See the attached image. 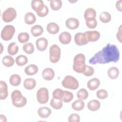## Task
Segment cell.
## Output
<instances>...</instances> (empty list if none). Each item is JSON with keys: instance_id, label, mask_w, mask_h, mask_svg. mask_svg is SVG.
Listing matches in <instances>:
<instances>
[{"instance_id": "obj_15", "label": "cell", "mask_w": 122, "mask_h": 122, "mask_svg": "<svg viewBox=\"0 0 122 122\" xmlns=\"http://www.w3.org/2000/svg\"><path fill=\"white\" fill-rule=\"evenodd\" d=\"M60 41L64 44H69L71 40V34L67 31H64L61 33L59 35Z\"/></svg>"}, {"instance_id": "obj_31", "label": "cell", "mask_w": 122, "mask_h": 122, "mask_svg": "<svg viewBox=\"0 0 122 122\" xmlns=\"http://www.w3.org/2000/svg\"><path fill=\"white\" fill-rule=\"evenodd\" d=\"M50 105L53 108L56 110H59L62 107V101L52 98L51 101Z\"/></svg>"}, {"instance_id": "obj_14", "label": "cell", "mask_w": 122, "mask_h": 122, "mask_svg": "<svg viewBox=\"0 0 122 122\" xmlns=\"http://www.w3.org/2000/svg\"><path fill=\"white\" fill-rule=\"evenodd\" d=\"M55 73L54 71L50 68L44 69L42 72V76L44 79L47 81L52 80L54 77Z\"/></svg>"}, {"instance_id": "obj_33", "label": "cell", "mask_w": 122, "mask_h": 122, "mask_svg": "<svg viewBox=\"0 0 122 122\" xmlns=\"http://www.w3.org/2000/svg\"><path fill=\"white\" fill-rule=\"evenodd\" d=\"M100 20L103 23H108L111 20V15L107 11H103L100 15Z\"/></svg>"}, {"instance_id": "obj_11", "label": "cell", "mask_w": 122, "mask_h": 122, "mask_svg": "<svg viewBox=\"0 0 122 122\" xmlns=\"http://www.w3.org/2000/svg\"><path fill=\"white\" fill-rule=\"evenodd\" d=\"M48 40L44 38L41 37L38 39L36 41V45L37 49L40 51H44L48 46Z\"/></svg>"}, {"instance_id": "obj_19", "label": "cell", "mask_w": 122, "mask_h": 122, "mask_svg": "<svg viewBox=\"0 0 122 122\" xmlns=\"http://www.w3.org/2000/svg\"><path fill=\"white\" fill-rule=\"evenodd\" d=\"M101 106V103L99 101L96 100H92L89 101L87 104V107L88 109L92 112L97 111L100 109Z\"/></svg>"}, {"instance_id": "obj_47", "label": "cell", "mask_w": 122, "mask_h": 122, "mask_svg": "<svg viewBox=\"0 0 122 122\" xmlns=\"http://www.w3.org/2000/svg\"><path fill=\"white\" fill-rule=\"evenodd\" d=\"M0 122H6L7 121L6 116L2 114H1L0 116Z\"/></svg>"}, {"instance_id": "obj_46", "label": "cell", "mask_w": 122, "mask_h": 122, "mask_svg": "<svg viewBox=\"0 0 122 122\" xmlns=\"http://www.w3.org/2000/svg\"><path fill=\"white\" fill-rule=\"evenodd\" d=\"M122 0H120L117 1L116 3V7L117 9L120 11H122Z\"/></svg>"}, {"instance_id": "obj_21", "label": "cell", "mask_w": 122, "mask_h": 122, "mask_svg": "<svg viewBox=\"0 0 122 122\" xmlns=\"http://www.w3.org/2000/svg\"><path fill=\"white\" fill-rule=\"evenodd\" d=\"M96 16V12L95 10L92 8H89L87 9L84 13V19L86 20L95 19Z\"/></svg>"}, {"instance_id": "obj_30", "label": "cell", "mask_w": 122, "mask_h": 122, "mask_svg": "<svg viewBox=\"0 0 122 122\" xmlns=\"http://www.w3.org/2000/svg\"><path fill=\"white\" fill-rule=\"evenodd\" d=\"M2 62L5 66L10 67L14 65V60L11 56L9 55H6L2 58Z\"/></svg>"}, {"instance_id": "obj_42", "label": "cell", "mask_w": 122, "mask_h": 122, "mask_svg": "<svg viewBox=\"0 0 122 122\" xmlns=\"http://www.w3.org/2000/svg\"><path fill=\"white\" fill-rule=\"evenodd\" d=\"M94 71L93 67L86 65L85 70L82 73L86 76H90L93 74Z\"/></svg>"}, {"instance_id": "obj_9", "label": "cell", "mask_w": 122, "mask_h": 122, "mask_svg": "<svg viewBox=\"0 0 122 122\" xmlns=\"http://www.w3.org/2000/svg\"><path fill=\"white\" fill-rule=\"evenodd\" d=\"M74 41L75 43L79 46L87 44L88 41L84 33L78 32L74 36Z\"/></svg>"}, {"instance_id": "obj_43", "label": "cell", "mask_w": 122, "mask_h": 122, "mask_svg": "<svg viewBox=\"0 0 122 122\" xmlns=\"http://www.w3.org/2000/svg\"><path fill=\"white\" fill-rule=\"evenodd\" d=\"M69 122H79L80 121V116L76 113L71 114L68 119Z\"/></svg>"}, {"instance_id": "obj_16", "label": "cell", "mask_w": 122, "mask_h": 122, "mask_svg": "<svg viewBox=\"0 0 122 122\" xmlns=\"http://www.w3.org/2000/svg\"><path fill=\"white\" fill-rule=\"evenodd\" d=\"M43 1L41 0H32L31 2V6L32 9L36 13L40 11L44 6Z\"/></svg>"}, {"instance_id": "obj_36", "label": "cell", "mask_w": 122, "mask_h": 122, "mask_svg": "<svg viewBox=\"0 0 122 122\" xmlns=\"http://www.w3.org/2000/svg\"><path fill=\"white\" fill-rule=\"evenodd\" d=\"M23 51L27 54H32L34 51V48L33 45L30 42H28L25 43L23 45Z\"/></svg>"}, {"instance_id": "obj_4", "label": "cell", "mask_w": 122, "mask_h": 122, "mask_svg": "<svg viewBox=\"0 0 122 122\" xmlns=\"http://www.w3.org/2000/svg\"><path fill=\"white\" fill-rule=\"evenodd\" d=\"M61 84L64 88L71 90H76L79 87L78 81L71 75L66 76L62 80Z\"/></svg>"}, {"instance_id": "obj_5", "label": "cell", "mask_w": 122, "mask_h": 122, "mask_svg": "<svg viewBox=\"0 0 122 122\" xmlns=\"http://www.w3.org/2000/svg\"><path fill=\"white\" fill-rule=\"evenodd\" d=\"M50 60L52 63L57 62L61 57V51L57 44L52 45L50 48Z\"/></svg>"}, {"instance_id": "obj_22", "label": "cell", "mask_w": 122, "mask_h": 122, "mask_svg": "<svg viewBox=\"0 0 122 122\" xmlns=\"http://www.w3.org/2000/svg\"><path fill=\"white\" fill-rule=\"evenodd\" d=\"M36 81L33 78H27L23 82V86L24 88L27 90H32L34 89L36 86Z\"/></svg>"}, {"instance_id": "obj_12", "label": "cell", "mask_w": 122, "mask_h": 122, "mask_svg": "<svg viewBox=\"0 0 122 122\" xmlns=\"http://www.w3.org/2000/svg\"><path fill=\"white\" fill-rule=\"evenodd\" d=\"M79 20L75 18H70L68 19L65 21L66 27L70 30H75L79 26Z\"/></svg>"}, {"instance_id": "obj_13", "label": "cell", "mask_w": 122, "mask_h": 122, "mask_svg": "<svg viewBox=\"0 0 122 122\" xmlns=\"http://www.w3.org/2000/svg\"><path fill=\"white\" fill-rule=\"evenodd\" d=\"M8 95V86L4 81H0V99L1 100L6 99Z\"/></svg>"}, {"instance_id": "obj_38", "label": "cell", "mask_w": 122, "mask_h": 122, "mask_svg": "<svg viewBox=\"0 0 122 122\" xmlns=\"http://www.w3.org/2000/svg\"><path fill=\"white\" fill-rule=\"evenodd\" d=\"M63 94H64L63 90L59 88L56 89L52 92V97L55 99H60L62 100Z\"/></svg>"}, {"instance_id": "obj_7", "label": "cell", "mask_w": 122, "mask_h": 122, "mask_svg": "<svg viewBox=\"0 0 122 122\" xmlns=\"http://www.w3.org/2000/svg\"><path fill=\"white\" fill-rule=\"evenodd\" d=\"M37 101L41 104H45L49 100V92L45 87L41 88L38 90L36 94Z\"/></svg>"}, {"instance_id": "obj_17", "label": "cell", "mask_w": 122, "mask_h": 122, "mask_svg": "<svg viewBox=\"0 0 122 122\" xmlns=\"http://www.w3.org/2000/svg\"><path fill=\"white\" fill-rule=\"evenodd\" d=\"M100 85V80L96 78H93L90 79L87 82L88 88L92 91L97 89Z\"/></svg>"}, {"instance_id": "obj_32", "label": "cell", "mask_w": 122, "mask_h": 122, "mask_svg": "<svg viewBox=\"0 0 122 122\" xmlns=\"http://www.w3.org/2000/svg\"><path fill=\"white\" fill-rule=\"evenodd\" d=\"M28 61V59L27 57L23 55H20L18 56L16 59H15V62L16 63L18 66H23L27 64V63Z\"/></svg>"}, {"instance_id": "obj_20", "label": "cell", "mask_w": 122, "mask_h": 122, "mask_svg": "<svg viewBox=\"0 0 122 122\" xmlns=\"http://www.w3.org/2000/svg\"><path fill=\"white\" fill-rule=\"evenodd\" d=\"M59 25L55 22H50L47 26V30L51 34H56L59 31Z\"/></svg>"}, {"instance_id": "obj_10", "label": "cell", "mask_w": 122, "mask_h": 122, "mask_svg": "<svg viewBox=\"0 0 122 122\" xmlns=\"http://www.w3.org/2000/svg\"><path fill=\"white\" fill-rule=\"evenodd\" d=\"M84 33L88 42L97 41L100 37V33L97 31H87Z\"/></svg>"}, {"instance_id": "obj_18", "label": "cell", "mask_w": 122, "mask_h": 122, "mask_svg": "<svg viewBox=\"0 0 122 122\" xmlns=\"http://www.w3.org/2000/svg\"><path fill=\"white\" fill-rule=\"evenodd\" d=\"M37 112L39 116L41 118H46L51 114V111L48 107H42L38 110Z\"/></svg>"}, {"instance_id": "obj_6", "label": "cell", "mask_w": 122, "mask_h": 122, "mask_svg": "<svg viewBox=\"0 0 122 122\" xmlns=\"http://www.w3.org/2000/svg\"><path fill=\"white\" fill-rule=\"evenodd\" d=\"M15 31L14 27L11 25H7L4 27L1 31V38L5 41L11 39Z\"/></svg>"}, {"instance_id": "obj_24", "label": "cell", "mask_w": 122, "mask_h": 122, "mask_svg": "<svg viewBox=\"0 0 122 122\" xmlns=\"http://www.w3.org/2000/svg\"><path fill=\"white\" fill-rule=\"evenodd\" d=\"M36 17L33 13L28 12L25 14L24 17V21L26 24L29 25L32 24L36 21Z\"/></svg>"}, {"instance_id": "obj_41", "label": "cell", "mask_w": 122, "mask_h": 122, "mask_svg": "<svg viewBox=\"0 0 122 122\" xmlns=\"http://www.w3.org/2000/svg\"><path fill=\"white\" fill-rule=\"evenodd\" d=\"M86 24L90 29H94L96 27L97 22L95 19H92L86 20Z\"/></svg>"}, {"instance_id": "obj_1", "label": "cell", "mask_w": 122, "mask_h": 122, "mask_svg": "<svg viewBox=\"0 0 122 122\" xmlns=\"http://www.w3.org/2000/svg\"><path fill=\"white\" fill-rule=\"evenodd\" d=\"M120 58V52L117 47L108 43L102 50L96 53L89 61L91 64H105L110 62H117Z\"/></svg>"}, {"instance_id": "obj_35", "label": "cell", "mask_w": 122, "mask_h": 122, "mask_svg": "<svg viewBox=\"0 0 122 122\" xmlns=\"http://www.w3.org/2000/svg\"><path fill=\"white\" fill-rule=\"evenodd\" d=\"M89 95V93L88 91L84 88H82L80 89L77 93V96L79 99L83 100L86 99Z\"/></svg>"}, {"instance_id": "obj_39", "label": "cell", "mask_w": 122, "mask_h": 122, "mask_svg": "<svg viewBox=\"0 0 122 122\" xmlns=\"http://www.w3.org/2000/svg\"><path fill=\"white\" fill-rule=\"evenodd\" d=\"M73 98V95L72 92L68 91H64V94L62 97V101L65 102H71Z\"/></svg>"}, {"instance_id": "obj_2", "label": "cell", "mask_w": 122, "mask_h": 122, "mask_svg": "<svg viewBox=\"0 0 122 122\" xmlns=\"http://www.w3.org/2000/svg\"><path fill=\"white\" fill-rule=\"evenodd\" d=\"M85 62V57L82 53H79L76 55L73 59V69L77 73H82L86 68V64Z\"/></svg>"}, {"instance_id": "obj_3", "label": "cell", "mask_w": 122, "mask_h": 122, "mask_svg": "<svg viewBox=\"0 0 122 122\" xmlns=\"http://www.w3.org/2000/svg\"><path fill=\"white\" fill-rule=\"evenodd\" d=\"M11 98L13 105L17 108H21L27 103L26 98L23 96L20 91L16 90L12 92Z\"/></svg>"}, {"instance_id": "obj_37", "label": "cell", "mask_w": 122, "mask_h": 122, "mask_svg": "<svg viewBox=\"0 0 122 122\" xmlns=\"http://www.w3.org/2000/svg\"><path fill=\"white\" fill-rule=\"evenodd\" d=\"M30 38V36L27 32H21L18 36V40L20 43H24L27 42Z\"/></svg>"}, {"instance_id": "obj_29", "label": "cell", "mask_w": 122, "mask_h": 122, "mask_svg": "<svg viewBox=\"0 0 122 122\" xmlns=\"http://www.w3.org/2000/svg\"><path fill=\"white\" fill-rule=\"evenodd\" d=\"M19 51V47L16 42H11L8 47V52L10 55H14L17 53Z\"/></svg>"}, {"instance_id": "obj_26", "label": "cell", "mask_w": 122, "mask_h": 122, "mask_svg": "<svg viewBox=\"0 0 122 122\" xmlns=\"http://www.w3.org/2000/svg\"><path fill=\"white\" fill-rule=\"evenodd\" d=\"M85 104L84 102L81 100H77L73 102L71 104V107L72 108L77 111H80L82 110L84 107Z\"/></svg>"}, {"instance_id": "obj_28", "label": "cell", "mask_w": 122, "mask_h": 122, "mask_svg": "<svg viewBox=\"0 0 122 122\" xmlns=\"http://www.w3.org/2000/svg\"><path fill=\"white\" fill-rule=\"evenodd\" d=\"M21 82V78L17 74H14L10 76V84L14 86H17Z\"/></svg>"}, {"instance_id": "obj_44", "label": "cell", "mask_w": 122, "mask_h": 122, "mask_svg": "<svg viewBox=\"0 0 122 122\" xmlns=\"http://www.w3.org/2000/svg\"><path fill=\"white\" fill-rule=\"evenodd\" d=\"M48 12H49V9L48 7L46 5H44L43 9L40 11L37 12V14L39 16L43 17L47 15Z\"/></svg>"}, {"instance_id": "obj_34", "label": "cell", "mask_w": 122, "mask_h": 122, "mask_svg": "<svg viewBox=\"0 0 122 122\" xmlns=\"http://www.w3.org/2000/svg\"><path fill=\"white\" fill-rule=\"evenodd\" d=\"M50 6L53 10H59L61 7L62 1L61 0H51L50 1Z\"/></svg>"}, {"instance_id": "obj_8", "label": "cell", "mask_w": 122, "mask_h": 122, "mask_svg": "<svg viewBox=\"0 0 122 122\" xmlns=\"http://www.w3.org/2000/svg\"><path fill=\"white\" fill-rule=\"evenodd\" d=\"M17 13L15 9L12 7L8 8L2 13V18L4 21L10 22L13 20L16 17Z\"/></svg>"}, {"instance_id": "obj_25", "label": "cell", "mask_w": 122, "mask_h": 122, "mask_svg": "<svg viewBox=\"0 0 122 122\" xmlns=\"http://www.w3.org/2000/svg\"><path fill=\"white\" fill-rule=\"evenodd\" d=\"M107 74L110 79H115L119 76V71L117 68L115 67H112L108 69Z\"/></svg>"}, {"instance_id": "obj_27", "label": "cell", "mask_w": 122, "mask_h": 122, "mask_svg": "<svg viewBox=\"0 0 122 122\" xmlns=\"http://www.w3.org/2000/svg\"><path fill=\"white\" fill-rule=\"evenodd\" d=\"M31 32L34 37L40 36L43 32L42 27L39 25H36L31 28Z\"/></svg>"}, {"instance_id": "obj_23", "label": "cell", "mask_w": 122, "mask_h": 122, "mask_svg": "<svg viewBox=\"0 0 122 122\" xmlns=\"http://www.w3.org/2000/svg\"><path fill=\"white\" fill-rule=\"evenodd\" d=\"M38 71V68L35 64H30L27 66L25 69V73L28 75H33L37 73Z\"/></svg>"}, {"instance_id": "obj_45", "label": "cell", "mask_w": 122, "mask_h": 122, "mask_svg": "<svg viewBox=\"0 0 122 122\" xmlns=\"http://www.w3.org/2000/svg\"><path fill=\"white\" fill-rule=\"evenodd\" d=\"M122 28V25H121L118 29V31L117 33V35H116V37L117 38V40L120 42H122V32H121V29Z\"/></svg>"}, {"instance_id": "obj_40", "label": "cell", "mask_w": 122, "mask_h": 122, "mask_svg": "<svg viewBox=\"0 0 122 122\" xmlns=\"http://www.w3.org/2000/svg\"><path fill=\"white\" fill-rule=\"evenodd\" d=\"M97 97L100 99H104L108 97V94L107 91L104 89H100L96 92Z\"/></svg>"}]
</instances>
